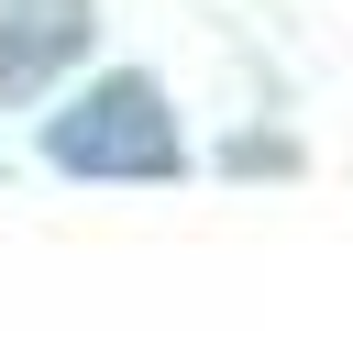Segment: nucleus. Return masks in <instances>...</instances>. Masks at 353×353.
Segmentation results:
<instances>
[{"instance_id":"nucleus-1","label":"nucleus","mask_w":353,"mask_h":353,"mask_svg":"<svg viewBox=\"0 0 353 353\" xmlns=\"http://www.w3.org/2000/svg\"><path fill=\"white\" fill-rule=\"evenodd\" d=\"M44 154L66 176H176L188 143H176V110L154 77H99L88 99H66L44 121Z\"/></svg>"},{"instance_id":"nucleus-2","label":"nucleus","mask_w":353,"mask_h":353,"mask_svg":"<svg viewBox=\"0 0 353 353\" xmlns=\"http://www.w3.org/2000/svg\"><path fill=\"white\" fill-rule=\"evenodd\" d=\"M88 44V0H0V88L55 77Z\"/></svg>"}]
</instances>
